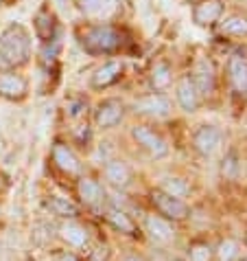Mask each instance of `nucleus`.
Here are the masks:
<instances>
[{"mask_svg": "<svg viewBox=\"0 0 247 261\" xmlns=\"http://www.w3.org/2000/svg\"><path fill=\"white\" fill-rule=\"evenodd\" d=\"M77 38L90 55H112L122 46V33L112 24H88L79 29Z\"/></svg>", "mask_w": 247, "mask_h": 261, "instance_id": "f03ea898", "label": "nucleus"}, {"mask_svg": "<svg viewBox=\"0 0 247 261\" xmlns=\"http://www.w3.org/2000/svg\"><path fill=\"white\" fill-rule=\"evenodd\" d=\"M169 84H171V66L166 62L156 64L153 70H151V86H153L156 90H162Z\"/></svg>", "mask_w": 247, "mask_h": 261, "instance_id": "5701e85b", "label": "nucleus"}, {"mask_svg": "<svg viewBox=\"0 0 247 261\" xmlns=\"http://www.w3.org/2000/svg\"><path fill=\"white\" fill-rule=\"evenodd\" d=\"M28 95V82L24 75L11 68H0V97L7 101H22Z\"/></svg>", "mask_w": 247, "mask_h": 261, "instance_id": "7ed1b4c3", "label": "nucleus"}, {"mask_svg": "<svg viewBox=\"0 0 247 261\" xmlns=\"http://www.w3.org/2000/svg\"><path fill=\"white\" fill-rule=\"evenodd\" d=\"M105 178L107 182L118 187V189H125V187L132 182V173H129V167L120 161H110L105 165Z\"/></svg>", "mask_w": 247, "mask_h": 261, "instance_id": "f3484780", "label": "nucleus"}, {"mask_svg": "<svg viewBox=\"0 0 247 261\" xmlns=\"http://www.w3.org/2000/svg\"><path fill=\"white\" fill-rule=\"evenodd\" d=\"M122 117H125V106L118 99H103L94 110V123H97V127L103 129L116 127Z\"/></svg>", "mask_w": 247, "mask_h": 261, "instance_id": "0eeeda50", "label": "nucleus"}, {"mask_svg": "<svg viewBox=\"0 0 247 261\" xmlns=\"http://www.w3.org/2000/svg\"><path fill=\"white\" fill-rule=\"evenodd\" d=\"M160 191H164V193H169L173 195V198H184V195L188 193V185H186V180H181V178H164L162 180V185H160Z\"/></svg>", "mask_w": 247, "mask_h": 261, "instance_id": "b1692460", "label": "nucleus"}, {"mask_svg": "<svg viewBox=\"0 0 247 261\" xmlns=\"http://www.w3.org/2000/svg\"><path fill=\"white\" fill-rule=\"evenodd\" d=\"M33 29H35V35L48 44V42H55L57 38V18L55 13L48 9V7H42V9L35 13L33 18Z\"/></svg>", "mask_w": 247, "mask_h": 261, "instance_id": "9b49d317", "label": "nucleus"}, {"mask_svg": "<svg viewBox=\"0 0 247 261\" xmlns=\"http://www.w3.org/2000/svg\"><path fill=\"white\" fill-rule=\"evenodd\" d=\"M175 97H177V103H179V108L184 112H195L199 108V103H201L199 92L193 86V82H191V77H188V75L181 77L179 82H177V86H175Z\"/></svg>", "mask_w": 247, "mask_h": 261, "instance_id": "f8f14e48", "label": "nucleus"}, {"mask_svg": "<svg viewBox=\"0 0 247 261\" xmlns=\"http://www.w3.org/2000/svg\"><path fill=\"white\" fill-rule=\"evenodd\" d=\"M55 261H75V257L72 255H61V257H57Z\"/></svg>", "mask_w": 247, "mask_h": 261, "instance_id": "cd10ccee", "label": "nucleus"}, {"mask_svg": "<svg viewBox=\"0 0 247 261\" xmlns=\"http://www.w3.org/2000/svg\"><path fill=\"white\" fill-rule=\"evenodd\" d=\"M144 228H147V233L153 242L164 244V242H171L173 239V226L169 224V220H164V217L149 215L147 220H144Z\"/></svg>", "mask_w": 247, "mask_h": 261, "instance_id": "dca6fc26", "label": "nucleus"}, {"mask_svg": "<svg viewBox=\"0 0 247 261\" xmlns=\"http://www.w3.org/2000/svg\"><path fill=\"white\" fill-rule=\"evenodd\" d=\"M53 161L61 171H66V173H79L81 171V163H79V158L75 156V151H72L68 145H64V143H55Z\"/></svg>", "mask_w": 247, "mask_h": 261, "instance_id": "2eb2a0df", "label": "nucleus"}, {"mask_svg": "<svg viewBox=\"0 0 247 261\" xmlns=\"http://www.w3.org/2000/svg\"><path fill=\"white\" fill-rule=\"evenodd\" d=\"M151 198H153V204H156L158 211L162 215H166L169 220H184V217H188V206H186L184 200L173 198V195L160 191V189H156Z\"/></svg>", "mask_w": 247, "mask_h": 261, "instance_id": "9d476101", "label": "nucleus"}, {"mask_svg": "<svg viewBox=\"0 0 247 261\" xmlns=\"http://www.w3.org/2000/svg\"><path fill=\"white\" fill-rule=\"evenodd\" d=\"M228 79L238 95H247V62L243 57H230L228 62Z\"/></svg>", "mask_w": 247, "mask_h": 261, "instance_id": "4468645a", "label": "nucleus"}, {"mask_svg": "<svg viewBox=\"0 0 247 261\" xmlns=\"http://www.w3.org/2000/svg\"><path fill=\"white\" fill-rule=\"evenodd\" d=\"M221 33L223 35H247V18L241 16V13H232L221 22Z\"/></svg>", "mask_w": 247, "mask_h": 261, "instance_id": "6ab92c4d", "label": "nucleus"}, {"mask_svg": "<svg viewBox=\"0 0 247 261\" xmlns=\"http://www.w3.org/2000/svg\"><path fill=\"white\" fill-rule=\"evenodd\" d=\"M217 252H219V261H234V257L238 255V246L232 239H225V242H221Z\"/></svg>", "mask_w": 247, "mask_h": 261, "instance_id": "a878e982", "label": "nucleus"}, {"mask_svg": "<svg viewBox=\"0 0 247 261\" xmlns=\"http://www.w3.org/2000/svg\"><path fill=\"white\" fill-rule=\"evenodd\" d=\"M221 141H223V134L214 125H199L193 134V145L201 156H212L221 147Z\"/></svg>", "mask_w": 247, "mask_h": 261, "instance_id": "6e6552de", "label": "nucleus"}, {"mask_svg": "<svg viewBox=\"0 0 247 261\" xmlns=\"http://www.w3.org/2000/svg\"><path fill=\"white\" fill-rule=\"evenodd\" d=\"M48 206L55 215H61V217H75L79 213V208L72 204L68 198H61V195H53V198L48 200Z\"/></svg>", "mask_w": 247, "mask_h": 261, "instance_id": "4be33fe9", "label": "nucleus"}, {"mask_svg": "<svg viewBox=\"0 0 247 261\" xmlns=\"http://www.w3.org/2000/svg\"><path fill=\"white\" fill-rule=\"evenodd\" d=\"M105 220L110 222L116 230H120V233H134V222L129 220V215L118 211V208H107Z\"/></svg>", "mask_w": 247, "mask_h": 261, "instance_id": "412c9836", "label": "nucleus"}, {"mask_svg": "<svg viewBox=\"0 0 247 261\" xmlns=\"http://www.w3.org/2000/svg\"><path fill=\"white\" fill-rule=\"evenodd\" d=\"M188 259L191 261H210L212 259V250H210V246H206V244H197L188 252Z\"/></svg>", "mask_w": 247, "mask_h": 261, "instance_id": "bb28decb", "label": "nucleus"}, {"mask_svg": "<svg viewBox=\"0 0 247 261\" xmlns=\"http://www.w3.org/2000/svg\"><path fill=\"white\" fill-rule=\"evenodd\" d=\"M59 233L70 246H85V242H88V230H85L83 226H79V224H75V222L64 224Z\"/></svg>", "mask_w": 247, "mask_h": 261, "instance_id": "aec40b11", "label": "nucleus"}, {"mask_svg": "<svg viewBox=\"0 0 247 261\" xmlns=\"http://www.w3.org/2000/svg\"><path fill=\"white\" fill-rule=\"evenodd\" d=\"M125 261H138V259H125Z\"/></svg>", "mask_w": 247, "mask_h": 261, "instance_id": "c85d7f7f", "label": "nucleus"}, {"mask_svg": "<svg viewBox=\"0 0 247 261\" xmlns=\"http://www.w3.org/2000/svg\"><path fill=\"white\" fill-rule=\"evenodd\" d=\"M134 110L138 114H147V117L153 119H164L171 114V99L162 95V92H151V95L136 99Z\"/></svg>", "mask_w": 247, "mask_h": 261, "instance_id": "423d86ee", "label": "nucleus"}, {"mask_svg": "<svg viewBox=\"0 0 247 261\" xmlns=\"http://www.w3.org/2000/svg\"><path fill=\"white\" fill-rule=\"evenodd\" d=\"M243 261H247V257H243Z\"/></svg>", "mask_w": 247, "mask_h": 261, "instance_id": "c756f323", "label": "nucleus"}, {"mask_svg": "<svg viewBox=\"0 0 247 261\" xmlns=\"http://www.w3.org/2000/svg\"><path fill=\"white\" fill-rule=\"evenodd\" d=\"M188 77H191L193 86L197 88L199 97L210 95V92L214 90V86H217V70H214V64L210 62L208 57H199L197 64H195V68H193V72Z\"/></svg>", "mask_w": 247, "mask_h": 261, "instance_id": "39448f33", "label": "nucleus"}, {"mask_svg": "<svg viewBox=\"0 0 247 261\" xmlns=\"http://www.w3.org/2000/svg\"><path fill=\"white\" fill-rule=\"evenodd\" d=\"M31 57V33L20 22H11L0 31V68L16 70Z\"/></svg>", "mask_w": 247, "mask_h": 261, "instance_id": "f257e3e1", "label": "nucleus"}, {"mask_svg": "<svg viewBox=\"0 0 247 261\" xmlns=\"http://www.w3.org/2000/svg\"><path fill=\"white\" fill-rule=\"evenodd\" d=\"M221 13H223L221 0H201L193 9V20L199 27H208V24H214L221 18Z\"/></svg>", "mask_w": 247, "mask_h": 261, "instance_id": "ddd939ff", "label": "nucleus"}, {"mask_svg": "<svg viewBox=\"0 0 247 261\" xmlns=\"http://www.w3.org/2000/svg\"><path fill=\"white\" fill-rule=\"evenodd\" d=\"M132 136H134V141L140 145L142 149H147L153 158H164L169 154V145H166V141L149 125H134Z\"/></svg>", "mask_w": 247, "mask_h": 261, "instance_id": "20e7f679", "label": "nucleus"}, {"mask_svg": "<svg viewBox=\"0 0 247 261\" xmlns=\"http://www.w3.org/2000/svg\"><path fill=\"white\" fill-rule=\"evenodd\" d=\"M77 191H79V195H81V200L85 202V204H99V202L103 200V189H101V185L92 178L79 180Z\"/></svg>", "mask_w": 247, "mask_h": 261, "instance_id": "a211bd4d", "label": "nucleus"}, {"mask_svg": "<svg viewBox=\"0 0 247 261\" xmlns=\"http://www.w3.org/2000/svg\"><path fill=\"white\" fill-rule=\"evenodd\" d=\"M75 3H77L79 11H81L83 16L94 18V16H101V13L105 11V7H107L110 0H75Z\"/></svg>", "mask_w": 247, "mask_h": 261, "instance_id": "393cba45", "label": "nucleus"}, {"mask_svg": "<svg viewBox=\"0 0 247 261\" xmlns=\"http://www.w3.org/2000/svg\"><path fill=\"white\" fill-rule=\"evenodd\" d=\"M122 70H125V66H122V62H118V60H110V62L101 64L90 75V86L94 90L110 88V86H114L122 77Z\"/></svg>", "mask_w": 247, "mask_h": 261, "instance_id": "1a4fd4ad", "label": "nucleus"}]
</instances>
